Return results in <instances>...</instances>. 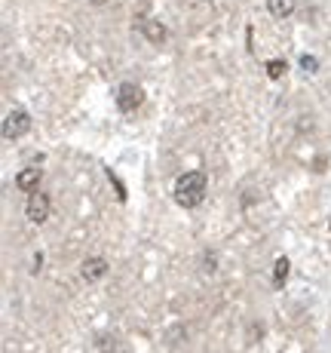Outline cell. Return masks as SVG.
<instances>
[{
	"instance_id": "cell-1",
	"label": "cell",
	"mask_w": 331,
	"mask_h": 353,
	"mask_svg": "<svg viewBox=\"0 0 331 353\" xmlns=\"http://www.w3.org/2000/svg\"><path fill=\"white\" fill-rule=\"evenodd\" d=\"M206 196V175L191 169V172H181L178 181H175V203L184 209H193L202 203Z\"/></svg>"
},
{
	"instance_id": "cell-2",
	"label": "cell",
	"mask_w": 331,
	"mask_h": 353,
	"mask_svg": "<svg viewBox=\"0 0 331 353\" xmlns=\"http://www.w3.org/2000/svg\"><path fill=\"white\" fill-rule=\"evenodd\" d=\"M141 101H145V90H141V86H135V83H120V90H117V105H120V111H123V114L138 111Z\"/></svg>"
},
{
	"instance_id": "cell-3",
	"label": "cell",
	"mask_w": 331,
	"mask_h": 353,
	"mask_svg": "<svg viewBox=\"0 0 331 353\" xmlns=\"http://www.w3.org/2000/svg\"><path fill=\"white\" fill-rule=\"evenodd\" d=\"M25 212H28V219L34 221V225H43L46 219H50V212H52V200H50V194H31L28 196V206H25Z\"/></svg>"
},
{
	"instance_id": "cell-4",
	"label": "cell",
	"mask_w": 331,
	"mask_h": 353,
	"mask_svg": "<svg viewBox=\"0 0 331 353\" xmlns=\"http://www.w3.org/2000/svg\"><path fill=\"white\" fill-rule=\"evenodd\" d=\"M31 129V117H28V111H22V108H16V111L6 117V123H3V135L6 139H22L25 132Z\"/></svg>"
},
{
	"instance_id": "cell-5",
	"label": "cell",
	"mask_w": 331,
	"mask_h": 353,
	"mask_svg": "<svg viewBox=\"0 0 331 353\" xmlns=\"http://www.w3.org/2000/svg\"><path fill=\"white\" fill-rule=\"evenodd\" d=\"M40 179H43V172H40V166H25L22 172L16 175V188L22 194H37L40 191Z\"/></svg>"
},
{
	"instance_id": "cell-6",
	"label": "cell",
	"mask_w": 331,
	"mask_h": 353,
	"mask_svg": "<svg viewBox=\"0 0 331 353\" xmlns=\"http://www.w3.org/2000/svg\"><path fill=\"white\" fill-rule=\"evenodd\" d=\"M80 274H83V280H101V276L107 274V261L98 258V255L86 258V261L80 264Z\"/></svg>"
},
{
	"instance_id": "cell-7",
	"label": "cell",
	"mask_w": 331,
	"mask_h": 353,
	"mask_svg": "<svg viewBox=\"0 0 331 353\" xmlns=\"http://www.w3.org/2000/svg\"><path fill=\"white\" fill-rule=\"evenodd\" d=\"M138 28H141V34H145L151 43H163L166 40V28L160 22H151V19H138Z\"/></svg>"
},
{
	"instance_id": "cell-8",
	"label": "cell",
	"mask_w": 331,
	"mask_h": 353,
	"mask_svg": "<svg viewBox=\"0 0 331 353\" xmlns=\"http://www.w3.org/2000/svg\"><path fill=\"white\" fill-rule=\"evenodd\" d=\"M267 10H270V16H276V19H288L298 10V0H267Z\"/></svg>"
},
{
	"instance_id": "cell-9",
	"label": "cell",
	"mask_w": 331,
	"mask_h": 353,
	"mask_svg": "<svg viewBox=\"0 0 331 353\" xmlns=\"http://www.w3.org/2000/svg\"><path fill=\"white\" fill-rule=\"evenodd\" d=\"M288 270H292V264H288V258H276V264H273V286H276V289H282V286H286V280H288Z\"/></svg>"
},
{
	"instance_id": "cell-10",
	"label": "cell",
	"mask_w": 331,
	"mask_h": 353,
	"mask_svg": "<svg viewBox=\"0 0 331 353\" xmlns=\"http://www.w3.org/2000/svg\"><path fill=\"white\" fill-rule=\"evenodd\" d=\"M286 71H288L286 59H273V62H267V77L270 80H282L286 77Z\"/></svg>"
},
{
	"instance_id": "cell-11",
	"label": "cell",
	"mask_w": 331,
	"mask_h": 353,
	"mask_svg": "<svg viewBox=\"0 0 331 353\" xmlns=\"http://www.w3.org/2000/svg\"><path fill=\"white\" fill-rule=\"evenodd\" d=\"M301 65H303V71H316V59H310V56H303Z\"/></svg>"
},
{
	"instance_id": "cell-12",
	"label": "cell",
	"mask_w": 331,
	"mask_h": 353,
	"mask_svg": "<svg viewBox=\"0 0 331 353\" xmlns=\"http://www.w3.org/2000/svg\"><path fill=\"white\" fill-rule=\"evenodd\" d=\"M96 3H105V0H96Z\"/></svg>"
},
{
	"instance_id": "cell-13",
	"label": "cell",
	"mask_w": 331,
	"mask_h": 353,
	"mask_svg": "<svg viewBox=\"0 0 331 353\" xmlns=\"http://www.w3.org/2000/svg\"><path fill=\"white\" fill-rule=\"evenodd\" d=\"M328 228H331V219H328Z\"/></svg>"
}]
</instances>
